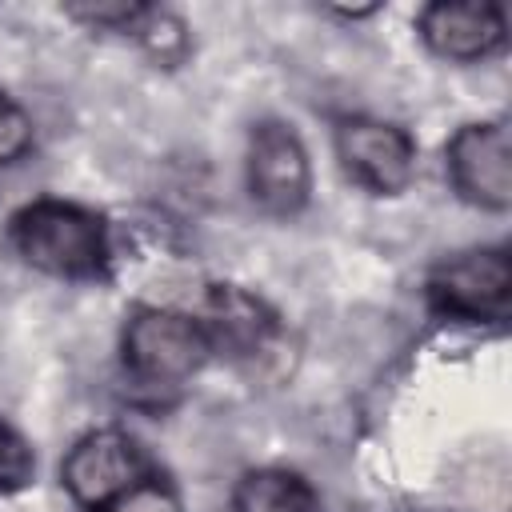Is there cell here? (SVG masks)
Instances as JSON below:
<instances>
[{
  "mask_svg": "<svg viewBox=\"0 0 512 512\" xmlns=\"http://www.w3.org/2000/svg\"><path fill=\"white\" fill-rule=\"evenodd\" d=\"M16 252L52 276L88 280L108 268V232L104 220L68 200H36L12 216Z\"/></svg>",
  "mask_w": 512,
  "mask_h": 512,
  "instance_id": "1",
  "label": "cell"
},
{
  "mask_svg": "<svg viewBox=\"0 0 512 512\" xmlns=\"http://www.w3.org/2000/svg\"><path fill=\"white\" fill-rule=\"evenodd\" d=\"M208 352V328L172 308H140L124 328V368L148 388H176L192 380Z\"/></svg>",
  "mask_w": 512,
  "mask_h": 512,
  "instance_id": "2",
  "label": "cell"
},
{
  "mask_svg": "<svg viewBox=\"0 0 512 512\" xmlns=\"http://www.w3.org/2000/svg\"><path fill=\"white\" fill-rule=\"evenodd\" d=\"M144 476H148V464L136 440L116 428H100L76 440V448L64 456V468H60L68 496L88 512H112V504L124 492H132Z\"/></svg>",
  "mask_w": 512,
  "mask_h": 512,
  "instance_id": "3",
  "label": "cell"
},
{
  "mask_svg": "<svg viewBox=\"0 0 512 512\" xmlns=\"http://www.w3.org/2000/svg\"><path fill=\"white\" fill-rule=\"evenodd\" d=\"M428 296L440 312L464 320H504L512 296V264L500 248L460 252L432 268Z\"/></svg>",
  "mask_w": 512,
  "mask_h": 512,
  "instance_id": "4",
  "label": "cell"
},
{
  "mask_svg": "<svg viewBox=\"0 0 512 512\" xmlns=\"http://www.w3.org/2000/svg\"><path fill=\"white\" fill-rule=\"evenodd\" d=\"M248 192L272 216H292L308 204L312 168L300 136L276 120L252 128L248 140Z\"/></svg>",
  "mask_w": 512,
  "mask_h": 512,
  "instance_id": "5",
  "label": "cell"
},
{
  "mask_svg": "<svg viewBox=\"0 0 512 512\" xmlns=\"http://www.w3.org/2000/svg\"><path fill=\"white\" fill-rule=\"evenodd\" d=\"M448 172L464 200L504 212L512 204V144L500 120L464 124L448 140Z\"/></svg>",
  "mask_w": 512,
  "mask_h": 512,
  "instance_id": "6",
  "label": "cell"
},
{
  "mask_svg": "<svg viewBox=\"0 0 512 512\" xmlns=\"http://www.w3.org/2000/svg\"><path fill=\"white\" fill-rule=\"evenodd\" d=\"M336 152L344 160V168L380 196L400 192L412 180L416 168V144L404 128L384 124V120H344L336 128Z\"/></svg>",
  "mask_w": 512,
  "mask_h": 512,
  "instance_id": "7",
  "label": "cell"
},
{
  "mask_svg": "<svg viewBox=\"0 0 512 512\" xmlns=\"http://www.w3.org/2000/svg\"><path fill=\"white\" fill-rule=\"evenodd\" d=\"M420 32L448 60H480L504 40V12L480 0H440L420 12Z\"/></svg>",
  "mask_w": 512,
  "mask_h": 512,
  "instance_id": "8",
  "label": "cell"
},
{
  "mask_svg": "<svg viewBox=\"0 0 512 512\" xmlns=\"http://www.w3.org/2000/svg\"><path fill=\"white\" fill-rule=\"evenodd\" d=\"M276 324L264 304L240 288H212V332L208 340L228 344L236 352H264Z\"/></svg>",
  "mask_w": 512,
  "mask_h": 512,
  "instance_id": "9",
  "label": "cell"
},
{
  "mask_svg": "<svg viewBox=\"0 0 512 512\" xmlns=\"http://www.w3.org/2000/svg\"><path fill=\"white\" fill-rule=\"evenodd\" d=\"M236 512H324L316 488L288 468H256L232 492Z\"/></svg>",
  "mask_w": 512,
  "mask_h": 512,
  "instance_id": "10",
  "label": "cell"
},
{
  "mask_svg": "<svg viewBox=\"0 0 512 512\" xmlns=\"http://www.w3.org/2000/svg\"><path fill=\"white\" fill-rule=\"evenodd\" d=\"M36 472V456L28 448V440L8 424L0 420V492H16L32 480Z\"/></svg>",
  "mask_w": 512,
  "mask_h": 512,
  "instance_id": "11",
  "label": "cell"
},
{
  "mask_svg": "<svg viewBox=\"0 0 512 512\" xmlns=\"http://www.w3.org/2000/svg\"><path fill=\"white\" fill-rule=\"evenodd\" d=\"M152 8L128 0H96V4H68V16L96 24V28H140Z\"/></svg>",
  "mask_w": 512,
  "mask_h": 512,
  "instance_id": "12",
  "label": "cell"
},
{
  "mask_svg": "<svg viewBox=\"0 0 512 512\" xmlns=\"http://www.w3.org/2000/svg\"><path fill=\"white\" fill-rule=\"evenodd\" d=\"M32 148V120L0 92V164L20 160Z\"/></svg>",
  "mask_w": 512,
  "mask_h": 512,
  "instance_id": "13",
  "label": "cell"
},
{
  "mask_svg": "<svg viewBox=\"0 0 512 512\" xmlns=\"http://www.w3.org/2000/svg\"><path fill=\"white\" fill-rule=\"evenodd\" d=\"M112 512H180V500H176V492H172L164 480L144 476L132 492H124V496L112 504Z\"/></svg>",
  "mask_w": 512,
  "mask_h": 512,
  "instance_id": "14",
  "label": "cell"
},
{
  "mask_svg": "<svg viewBox=\"0 0 512 512\" xmlns=\"http://www.w3.org/2000/svg\"><path fill=\"white\" fill-rule=\"evenodd\" d=\"M136 32L144 36V44H148L160 60H172V56L184 52V28H180V20H172V16H164V12H148Z\"/></svg>",
  "mask_w": 512,
  "mask_h": 512,
  "instance_id": "15",
  "label": "cell"
}]
</instances>
